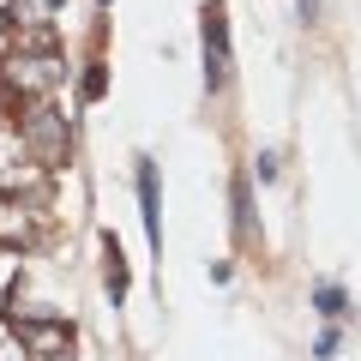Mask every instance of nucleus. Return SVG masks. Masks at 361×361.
I'll list each match as a JSON object with an SVG mask.
<instances>
[{
  "instance_id": "6",
  "label": "nucleus",
  "mask_w": 361,
  "mask_h": 361,
  "mask_svg": "<svg viewBox=\"0 0 361 361\" xmlns=\"http://www.w3.org/2000/svg\"><path fill=\"white\" fill-rule=\"evenodd\" d=\"M337 349H343V331H337V325H325V331H319V343H313V355H319V361H331Z\"/></svg>"
},
{
  "instance_id": "5",
  "label": "nucleus",
  "mask_w": 361,
  "mask_h": 361,
  "mask_svg": "<svg viewBox=\"0 0 361 361\" xmlns=\"http://www.w3.org/2000/svg\"><path fill=\"white\" fill-rule=\"evenodd\" d=\"M253 229V199H247V180H235V235Z\"/></svg>"
},
{
  "instance_id": "3",
  "label": "nucleus",
  "mask_w": 361,
  "mask_h": 361,
  "mask_svg": "<svg viewBox=\"0 0 361 361\" xmlns=\"http://www.w3.org/2000/svg\"><path fill=\"white\" fill-rule=\"evenodd\" d=\"M103 277H109V301H121V295H127V259H121L115 235L103 241Z\"/></svg>"
},
{
  "instance_id": "1",
  "label": "nucleus",
  "mask_w": 361,
  "mask_h": 361,
  "mask_svg": "<svg viewBox=\"0 0 361 361\" xmlns=\"http://www.w3.org/2000/svg\"><path fill=\"white\" fill-rule=\"evenodd\" d=\"M199 42H205V90H223L229 85V13H223V0H205Z\"/></svg>"
},
{
  "instance_id": "2",
  "label": "nucleus",
  "mask_w": 361,
  "mask_h": 361,
  "mask_svg": "<svg viewBox=\"0 0 361 361\" xmlns=\"http://www.w3.org/2000/svg\"><path fill=\"white\" fill-rule=\"evenodd\" d=\"M139 211H145V235L163 253V180H157V163L139 157Z\"/></svg>"
},
{
  "instance_id": "4",
  "label": "nucleus",
  "mask_w": 361,
  "mask_h": 361,
  "mask_svg": "<svg viewBox=\"0 0 361 361\" xmlns=\"http://www.w3.org/2000/svg\"><path fill=\"white\" fill-rule=\"evenodd\" d=\"M313 307H319L325 313V319H343V307H349V295H343V289H337V283H319V289H313Z\"/></svg>"
},
{
  "instance_id": "7",
  "label": "nucleus",
  "mask_w": 361,
  "mask_h": 361,
  "mask_svg": "<svg viewBox=\"0 0 361 361\" xmlns=\"http://www.w3.org/2000/svg\"><path fill=\"white\" fill-rule=\"evenodd\" d=\"M295 13L301 18H319V0H295Z\"/></svg>"
}]
</instances>
